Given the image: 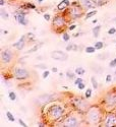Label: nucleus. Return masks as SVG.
Instances as JSON below:
<instances>
[{"mask_svg":"<svg viewBox=\"0 0 116 127\" xmlns=\"http://www.w3.org/2000/svg\"><path fill=\"white\" fill-rule=\"evenodd\" d=\"M38 126H45V125L43 124V123H39V124H38Z\"/></svg>","mask_w":116,"mask_h":127,"instance_id":"47","label":"nucleus"},{"mask_svg":"<svg viewBox=\"0 0 116 127\" xmlns=\"http://www.w3.org/2000/svg\"><path fill=\"white\" fill-rule=\"evenodd\" d=\"M19 123L20 124V126H23V127H27L28 125L26 124V122H24L23 120H21V119H19Z\"/></svg>","mask_w":116,"mask_h":127,"instance_id":"42","label":"nucleus"},{"mask_svg":"<svg viewBox=\"0 0 116 127\" xmlns=\"http://www.w3.org/2000/svg\"><path fill=\"white\" fill-rule=\"evenodd\" d=\"M0 15H1V17H2L3 19H8V17H9L8 13H7L4 9H1V10H0Z\"/></svg>","mask_w":116,"mask_h":127,"instance_id":"24","label":"nucleus"},{"mask_svg":"<svg viewBox=\"0 0 116 127\" xmlns=\"http://www.w3.org/2000/svg\"><path fill=\"white\" fill-rule=\"evenodd\" d=\"M13 77L17 80H24L30 77V72L27 68L24 67H15L13 69Z\"/></svg>","mask_w":116,"mask_h":127,"instance_id":"6","label":"nucleus"},{"mask_svg":"<svg viewBox=\"0 0 116 127\" xmlns=\"http://www.w3.org/2000/svg\"><path fill=\"white\" fill-rule=\"evenodd\" d=\"M75 72L73 73L72 71H70V70H68V71H66V76H67V78H69V79H72V80H74L75 79Z\"/></svg>","mask_w":116,"mask_h":127,"instance_id":"22","label":"nucleus"},{"mask_svg":"<svg viewBox=\"0 0 116 127\" xmlns=\"http://www.w3.org/2000/svg\"><path fill=\"white\" fill-rule=\"evenodd\" d=\"M97 14V10H91V11H88L87 12V14H86V16H85V19H89L90 17H92V16H94V15H96Z\"/></svg>","mask_w":116,"mask_h":127,"instance_id":"19","label":"nucleus"},{"mask_svg":"<svg viewBox=\"0 0 116 127\" xmlns=\"http://www.w3.org/2000/svg\"><path fill=\"white\" fill-rule=\"evenodd\" d=\"M27 38H28V36H27V35L21 36L20 39H19L17 42L14 43V44H13L12 46L14 47V48H16V50H23V49L24 48V45H26Z\"/></svg>","mask_w":116,"mask_h":127,"instance_id":"14","label":"nucleus"},{"mask_svg":"<svg viewBox=\"0 0 116 127\" xmlns=\"http://www.w3.org/2000/svg\"><path fill=\"white\" fill-rule=\"evenodd\" d=\"M13 59V53L10 49H5L1 52V62L3 64H9Z\"/></svg>","mask_w":116,"mask_h":127,"instance_id":"10","label":"nucleus"},{"mask_svg":"<svg viewBox=\"0 0 116 127\" xmlns=\"http://www.w3.org/2000/svg\"><path fill=\"white\" fill-rule=\"evenodd\" d=\"M94 3L96 4V6H101V5H103L105 4V1L104 0H93Z\"/></svg>","mask_w":116,"mask_h":127,"instance_id":"30","label":"nucleus"},{"mask_svg":"<svg viewBox=\"0 0 116 127\" xmlns=\"http://www.w3.org/2000/svg\"><path fill=\"white\" fill-rule=\"evenodd\" d=\"M73 48H74V45L73 44H68L67 47H66V51H67V52H69V51L73 50Z\"/></svg>","mask_w":116,"mask_h":127,"instance_id":"37","label":"nucleus"},{"mask_svg":"<svg viewBox=\"0 0 116 127\" xmlns=\"http://www.w3.org/2000/svg\"><path fill=\"white\" fill-rule=\"evenodd\" d=\"M4 4H5V3H4V0H0V5L3 6Z\"/></svg>","mask_w":116,"mask_h":127,"instance_id":"46","label":"nucleus"},{"mask_svg":"<svg viewBox=\"0 0 116 127\" xmlns=\"http://www.w3.org/2000/svg\"><path fill=\"white\" fill-rule=\"evenodd\" d=\"M82 81H84V80H82V77H77V78H75L74 79V85H79V83H81V82H82Z\"/></svg>","mask_w":116,"mask_h":127,"instance_id":"35","label":"nucleus"},{"mask_svg":"<svg viewBox=\"0 0 116 127\" xmlns=\"http://www.w3.org/2000/svg\"><path fill=\"white\" fill-rule=\"evenodd\" d=\"M73 1H75V0H73Z\"/></svg>","mask_w":116,"mask_h":127,"instance_id":"51","label":"nucleus"},{"mask_svg":"<svg viewBox=\"0 0 116 127\" xmlns=\"http://www.w3.org/2000/svg\"><path fill=\"white\" fill-rule=\"evenodd\" d=\"M44 19H45V20L49 21L50 19H51V16H50L49 13H45V14H44Z\"/></svg>","mask_w":116,"mask_h":127,"instance_id":"41","label":"nucleus"},{"mask_svg":"<svg viewBox=\"0 0 116 127\" xmlns=\"http://www.w3.org/2000/svg\"><path fill=\"white\" fill-rule=\"evenodd\" d=\"M75 73H77V75L79 76H82V75H84L86 73V70H85V68L84 67H77L75 68Z\"/></svg>","mask_w":116,"mask_h":127,"instance_id":"18","label":"nucleus"},{"mask_svg":"<svg viewBox=\"0 0 116 127\" xmlns=\"http://www.w3.org/2000/svg\"><path fill=\"white\" fill-rule=\"evenodd\" d=\"M92 95H93V90L91 89H87L86 94H85V98H86V99H90V98L92 97Z\"/></svg>","mask_w":116,"mask_h":127,"instance_id":"26","label":"nucleus"},{"mask_svg":"<svg viewBox=\"0 0 116 127\" xmlns=\"http://www.w3.org/2000/svg\"><path fill=\"white\" fill-rule=\"evenodd\" d=\"M84 8L81 6V4H77V2H73L71 3V5L69 7V9H68V12L67 14L69 15L70 19H77L79 17L82 16V14H84Z\"/></svg>","mask_w":116,"mask_h":127,"instance_id":"3","label":"nucleus"},{"mask_svg":"<svg viewBox=\"0 0 116 127\" xmlns=\"http://www.w3.org/2000/svg\"><path fill=\"white\" fill-rule=\"evenodd\" d=\"M62 40L64 42H68L70 40V35L67 34V33H63L62 34Z\"/></svg>","mask_w":116,"mask_h":127,"instance_id":"27","label":"nucleus"},{"mask_svg":"<svg viewBox=\"0 0 116 127\" xmlns=\"http://www.w3.org/2000/svg\"><path fill=\"white\" fill-rule=\"evenodd\" d=\"M71 104L81 113H86L88 111V109L90 108L88 102L85 101L84 99H82V98H74V99H72Z\"/></svg>","mask_w":116,"mask_h":127,"instance_id":"5","label":"nucleus"},{"mask_svg":"<svg viewBox=\"0 0 116 127\" xmlns=\"http://www.w3.org/2000/svg\"><path fill=\"white\" fill-rule=\"evenodd\" d=\"M75 28H77V24H70L69 27H68V30L69 31H73Z\"/></svg>","mask_w":116,"mask_h":127,"instance_id":"43","label":"nucleus"},{"mask_svg":"<svg viewBox=\"0 0 116 127\" xmlns=\"http://www.w3.org/2000/svg\"><path fill=\"white\" fill-rule=\"evenodd\" d=\"M27 36H28V38H30V39H33V40L35 39V35L32 34V33H29V34H27Z\"/></svg>","mask_w":116,"mask_h":127,"instance_id":"44","label":"nucleus"},{"mask_svg":"<svg viewBox=\"0 0 116 127\" xmlns=\"http://www.w3.org/2000/svg\"><path fill=\"white\" fill-rule=\"evenodd\" d=\"M112 21H113V23H116V17H115V19H113V20H112Z\"/></svg>","mask_w":116,"mask_h":127,"instance_id":"49","label":"nucleus"},{"mask_svg":"<svg viewBox=\"0 0 116 127\" xmlns=\"http://www.w3.org/2000/svg\"><path fill=\"white\" fill-rule=\"evenodd\" d=\"M49 75H50V71L49 70H45L44 72H43V74H42V77L44 78V79H46Z\"/></svg>","mask_w":116,"mask_h":127,"instance_id":"33","label":"nucleus"},{"mask_svg":"<svg viewBox=\"0 0 116 127\" xmlns=\"http://www.w3.org/2000/svg\"><path fill=\"white\" fill-rule=\"evenodd\" d=\"M108 56H109V55L105 53V54H100V55H98L97 58H98V59H100V60H105L106 58H108Z\"/></svg>","mask_w":116,"mask_h":127,"instance_id":"31","label":"nucleus"},{"mask_svg":"<svg viewBox=\"0 0 116 127\" xmlns=\"http://www.w3.org/2000/svg\"><path fill=\"white\" fill-rule=\"evenodd\" d=\"M100 31H101V25H100V24H99V25H97V27H95V28H93L92 32H93L94 37H95V38H98V37H99Z\"/></svg>","mask_w":116,"mask_h":127,"instance_id":"16","label":"nucleus"},{"mask_svg":"<svg viewBox=\"0 0 116 127\" xmlns=\"http://www.w3.org/2000/svg\"><path fill=\"white\" fill-rule=\"evenodd\" d=\"M6 116H7V118H8V120L10 122H14V121H15V118H14V116L11 114V112L7 111L6 112Z\"/></svg>","mask_w":116,"mask_h":127,"instance_id":"25","label":"nucleus"},{"mask_svg":"<svg viewBox=\"0 0 116 127\" xmlns=\"http://www.w3.org/2000/svg\"><path fill=\"white\" fill-rule=\"evenodd\" d=\"M103 126L112 127L116 126V113L114 112H109L103 117Z\"/></svg>","mask_w":116,"mask_h":127,"instance_id":"8","label":"nucleus"},{"mask_svg":"<svg viewBox=\"0 0 116 127\" xmlns=\"http://www.w3.org/2000/svg\"><path fill=\"white\" fill-rule=\"evenodd\" d=\"M41 46H42V44H41V45H37V46H35L34 48H32L31 50H29V52H28V53H32V52H35V51H37V50H38V49H39V48H40V47H41Z\"/></svg>","mask_w":116,"mask_h":127,"instance_id":"36","label":"nucleus"},{"mask_svg":"<svg viewBox=\"0 0 116 127\" xmlns=\"http://www.w3.org/2000/svg\"><path fill=\"white\" fill-rule=\"evenodd\" d=\"M112 79H113V77H112V75H111V74H108V75L106 76V82H107V83L111 82V81H112Z\"/></svg>","mask_w":116,"mask_h":127,"instance_id":"38","label":"nucleus"},{"mask_svg":"<svg viewBox=\"0 0 116 127\" xmlns=\"http://www.w3.org/2000/svg\"><path fill=\"white\" fill-rule=\"evenodd\" d=\"M24 8H29V9H36V5L33 3H26L24 4Z\"/></svg>","mask_w":116,"mask_h":127,"instance_id":"29","label":"nucleus"},{"mask_svg":"<svg viewBox=\"0 0 116 127\" xmlns=\"http://www.w3.org/2000/svg\"><path fill=\"white\" fill-rule=\"evenodd\" d=\"M103 113L101 108L97 107V106H93L90 107L88 109V111L86 112V122L88 124L91 125H97L103 120Z\"/></svg>","mask_w":116,"mask_h":127,"instance_id":"1","label":"nucleus"},{"mask_svg":"<svg viewBox=\"0 0 116 127\" xmlns=\"http://www.w3.org/2000/svg\"><path fill=\"white\" fill-rule=\"evenodd\" d=\"M85 88H86V85H85V82L82 81V82H81L79 85H77V89H79V90H82V89H85Z\"/></svg>","mask_w":116,"mask_h":127,"instance_id":"34","label":"nucleus"},{"mask_svg":"<svg viewBox=\"0 0 116 127\" xmlns=\"http://www.w3.org/2000/svg\"><path fill=\"white\" fill-rule=\"evenodd\" d=\"M52 72H55V73H56V72H58V68L57 67H53L52 68Z\"/></svg>","mask_w":116,"mask_h":127,"instance_id":"45","label":"nucleus"},{"mask_svg":"<svg viewBox=\"0 0 116 127\" xmlns=\"http://www.w3.org/2000/svg\"><path fill=\"white\" fill-rule=\"evenodd\" d=\"M109 66H110L111 68H115V67H116V62H115V60H111V61H110Z\"/></svg>","mask_w":116,"mask_h":127,"instance_id":"40","label":"nucleus"},{"mask_svg":"<svg viewBox=\"0 0 116 127\" xmlns=\"http://www.w3.org/2000/svg\"><path fill=\"white\" fill-rule=\"evenodd\" d=\"M94 46H95V48L97 50H101V49L104 48V43L101 42V41H98V42L95 43V45H94Z\"/></svg>","mask_w":116,"mask_h":127,"instance_id":"23","label":"nucleus"},{"mask_svg":"<svg viewBox=\"0 0 116 127\" xmlns=\"http://www.w3.org/2000/svg\"><path fill=\"white\" fill-rule=\"evenodd\" d=\"M65 25H66V19H65L64 15L58 14V15L54 16L52 20V27L56 33H61Z\"/></svg>","mask_w":116,"mask_h":127,"instance_id":"4","label":"nucleus"},{"mask_svg":"<svg viewBox=\"0 0 116 127\" xmlns=\"http://www.w3.org/2000/svg\"><path fill=\"white\" fill-rule=\"evenodd\" d=\"M78 125H79V120L77 119V116L73 114L68 115L62 122V126H66V127H75Z\"/></svg>","mask_w":116,"mask_h":127,"instance_id":"9","label":"nucleus"},{"mask_svg":"<svg viewBox=\"0 0 116 127\" xmlns=\"http://www.w3.org/2000/svg\"><path fill=\"white\" fill-rule=\"evenodd\" d=\"M17 23H19V24H21V25H28L29 24V19H27L26 16H24V17H21Z\"/></svg>","mask_w":116,"mask_h":127,"instance_id":"20","label":"nucleus"},{"mask_svg":"<svg viewBox=\"0 0 116 127\" xmlns=\"http://www.w3.org/2000/svg\"><path fill=\"white\" fill-rule=\"evenodd\" d=\"M114 60H115V62H116V58H115V59H114Z\"/></svg>","mask_w":116,"mask_h":127,"instance_id":"50","label":"nucleus"},{"mask_svg":"<svg viewBox=\"0 0 116 127\" xmlns=\"http://www.w3.org/2000/svg\"><path fill=\"white\" fill-rule=\"evenodd\" d=\"M65 114V108L59 104H54L47 110V118L51 122H57L63 118Z\"/></svg>","mask_w":116,"mask_h":127,"instance_id":"2","label":"nucleus"},{"mask_svg":"<svg viewBox=\"0 0 116 127\" xmlns=\"http://www.w3.org/2000/svg\"><path fill=\"white\" fill-rule=\"evenodd\" d=\"M91 81H92V85H93V89H98V86H99V83H98V81H97V79H96V77H93L91 78Z\"/></svg>","mask_w":116,"mask_h":127,"instance_id":"21","label":"nucleus"},{"mask_svg":"<svg viewBox=\"0 0 116 127\" xmlns=\"http://www.w3.org/2000/svg\"><path fill=\"white\" fill-rule=\"evenodd\" d=\"M36 68H41V69H46L47 66L45 64H39V65H35Z\"/></svg>","mask_w":116,"mask_h":127,"instance_id":"39","label":"nucleus"},{"mask_svg":"<svg viewBox=\"0 0 116 127\" xmlns=\"http://www.w3.org/2000/svg\"><path fill=\"white\" fill-rule=\"evenodd\" d=\"M96 50H97V49L95 48V46H89V47H86L85 52L88 53V54H93V53L96 52Z\"/></svg>","mask_w":116,"mask_h":127,"instance_id":"17","label":"nucleus"},{"mask_svg":"<svg viewBox=\"0 0 116 127\" xmlns=\"http://www.w3.org/2000/svg\"><path fill=\"white\" fill-rule=\"evenodd\" d=\"M43 1H44V0H38V2H39V3H42Z\"/></svg>","mask_w":116,"mask_h":127,"instance_id":"48","label":"nucleus"},{"mask_svg":"<svg viewBox=\"0 0 116 127\" xmlns=\"http://www.w3.org/2000/svg\"><path fill=\"white\" fill-rule=\"evenodd\" d=\"M8 98H9L10 101H15V100H16V95H15V93L9 92V93H8Z\"/></svg>","mask_w":116,"mask_h":127,"instance_id":"28","label":"nucleus"},{"mask_svg":"<svg viewBox=\"0 0 116 127\" xmlns=\"http://www.w3.org/2000/svg\"><path fill=\"white\" fill-rule=\"evenodd\" d=\"M57 97L58 96L56 94H45V95L40 96L39 100H40V102H42V103H50V102L55 101Z\"/></svg>","mask_w":116,"mask_h":127,"instance_id":"12","label":"nucleus"},{"mask_svg":"<svg viewBox=\"0 0 116 127\" xmlns=\"http://www.w3.org/2000/svg\"><path fill=\"white\" fill-rule=\"evenodd\" d=\"M116 34V28H110L109 30H108V35H115Z\"/></svg>","mask_w":116,"mask_h":127,"instance_id":"32","label":"nucleus"},{"mask_svg":"<svg viewBox=\"0 0 116 127\" xmlns=\"http://www.w3.org/2000/svg\"><path fill=\"white\" fill-rule=\"evenodd\" d=\"M51 57L54 60L58 61H66L68 59V54L63 51H53L51 53Z\"/></svg>","mask_w":116,"mask_h":127,"instance_id":"11","label":"nucleus"},{"mask_svg":"<svg viewBox=\"0 0 116 127\" xmlns=\"http://www.w3.org/2000/svg\"><path fill=\"white\" fill-rule=\"evenodd\" d=\"M103 103L105 106L110 108V109H116V93L115 92H110L105 96Z\"/></svg>","mask_w":116,"mask_h":127,"instance_id":"7","label":"nucleus"},{"mask_svg":"<svg viewBox=\"0 0 116 127\" xmlns=\"http://www.w3.org/2000/svg\"><path fill=\"white\" fill-rule=\"evenodd\" d=\"M79 4L85 10H90L92 8H95L96 4L94 3L93 0H79Z\"/></svg>","mask_w":116,"mask_h":127,"instance_id":"13","label":"nucleus"},{"mask_svg":"<svg viewBox=\"0 0 116 127\" xmlns=\"http://www.w3.org/2000/svg\"><path fill=\"white\" fill-rule=\"evenodd\" d=\"M69 6H70L69 0H62V1L57 5V10L58 11H64V10L67 9Z\"/></svg>","mask_w":116,"mask_h":127,"instance_id":"15","label":"nucleus"}]
</instances>
